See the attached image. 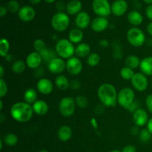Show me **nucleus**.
Instances as JSON below:
<instances>
[{"instance_id":"obj_41","label":"nucleus","mask_w":152,"mask_h":152,"mask_svg":"<svg viewBox=\"0 0 152 152\" xmlns=\"http://www.w3.org/2000/svg\"><path fill=\"white\" fill-rule=\"evenodd\" d=\"M81 87V83L78 80H73L70 82V88L73 90H79Z\"/></svg>"},{"instance_id":"obj_45","label":"nucleus","mask_w":152,"mask_h":152,"mask_svg":"<svg viewBox=\"0 0 152 152\" xmlns=\"http://www.w3.org/2000/svg\"><path fill=\"white\" fill-rule=\"evenodd\" d=\"M145 15L147 18L152 22V4H148V7L145 9Z\"/></svg>"},{"instance_id":"obj_21","label":"nucleus","mask_w":152,"mask_h":152,"mask_svg":"<svg viewBox=\"0 0 152 152\" xmlns=\"http://www.w3.org/2000/svg\"><path fill=\"white\" fill-rule=\"evenodd\" d=\"M127 19L129 24L134 27H137L143 22V16L138 10H134L129 12L127 16Z\"/></svg>"},{"instance_id":"obj_58","label":"nucleus","mask_w":152,"mask_h":152,"mask_svg":"<svg viewBox=\"0 0 152 152\" xmlns=\"http://www.w3.org/2000/svg\"><path fill=\"white\" fill-rule=\"evenodd\" d=\"M147 44H148V45L149 46V47H152V39H148V41H147Z\"/></svg>"},{"instance_id":"obj_31","label":"nucleus","mask_w":152,"mask_h":152,"mask_svg":"<svg viewBox=\"0 0 152 152\" xmlns=\"http://www.w3.org/2000/svg\"><path fill=\"white\" fill-rule=\"evenodd\" d=\"M10 42L6 38H1L0 39V55L2 57H5L10 50Z\"/></svg>"},{"instance_id":"obj_1","label":"nucleus","mask_w":152,"mask_h":152,"mask_svg":"<svg viewBox=\"0 0 152 152\" xmlns=\"http://www.w3.org/2000/svg\"><path fill=\"white\" fill-rule=\"evenodd\" d=\"M97 96L101 104L107 108L114 107L117 105L118 93L116 88L110 83H104L99 86Z\"/></svg>"},{"instance_id":"obj_27","label":"nucleus","mask_w":152,"mask_h":152,"mask_svg":"<svg viewBox=\"0 0 152 152\" xmlns=\"http://www.w3.org/2000/svg\"><path fill=\"white\" fill-rule=\"evenodd\" d=\"M37 97H38L37 91L33 88H28L24 93V102L30 105L31 104L33 105L37 100Z\"/></svg>"},{"instance_id":"obj_19","label":"nucleus","mask_w":152,"mask_h":152,"mask_svg":"<svg viewBox=\"0 0 152 152\" xmlns=\"http://www.w3.org/2000/svg\"><path fill=\"white\" fill-rule=\"evenodd\" d=\"M34 112L39 116L45 115L49 111V105L45 101L42 99H37L32 105Z\"/></svg>"},{"instance_id":"obj_10","label":"nucleus","mask_w":152,"mask_h":152,"mask_svg":"<svg viewBox=\"0 0 152 152\" xmlns=\"http://www.w3.org/2000/svg\"><path fill=\"white\" fill-rule=\"evenodd\" d=\"M83 65L80 59L77 56H72L66 61V70L71 75L77 76L82 72Z\"/></svg>"},{"instance_id":"obj_18","label":"nucleus","mask_w":152,"mask_h":152,"mask_svg":"<svg viewBox=\"0 0 152 152\" xmlns=\"http://www.w3.org/2000/svg\"><path fill=\"white\" fill-rule=\"evenodd\" d=\"M91 23V17L87 12L81 11L76 16L75 25L79 29H86Z\"/></svg>"},{"instance_id":"obj_44","label":"nucleus","mask_w":152,"mask_h":152,"mask_svg":"<svg viewBox=\"0 0 152 152\" xmlns=\"http://www.w3.org/2000/svg\"><path fill=\"white\" fill-rule=\"evenodd\" d=\"M122 152H137V148L133 145H128L123 148Z\"/></svg>"},{"instance_id":"obj_6","label":"nucleus","mask_w":152,"mask_h":152,"mask_svg":"<svg viewBox=\"0 0 152 152\" xmlns=\"http://www.w3.org/2000/svg\"><path fill=\"white\" fill-rule=\"evenodd\" d=\"M135 101V94L133 89L129 87L123 88L118 92L117 103L123 108L128 110L132 103Z\"/></svg>"},{"instance_id":"obj_40","label":"nucleus","mask_w":152,"mask_h":152,"mask_svg":"<svg viewBox=\"0 0 152 152\" xmlns=\"http://www.w3.org/2000/svg\"><path fill=\"white\" fill-rule=\"evenodd\" d=\"M8 91V87L4 79H0V97L3 98L6 96Z\"/></svg>"},{"instance_id":"obj_47","label":"nucleus","mask_w":152,"mask_h":152,"mask_svg":"<svg viewBox=\"0 0 152 152\" xmlns=\"http://www.w3.org/2000/svg\"><path fill=\"white\" fill-rule=\"evenodd\" d=\"M90 123L91 124V126L93 127V129H94V130H97L98 127H99V125H98V122L95 117H91Z\"/></svg>"},{"instance_id":"obj_38","label":"nucleus","mask_w":152,"mask_h":152,"mask_svg":"<svg viewBox=\"0 0 152 152\" xmlns=\"http://www.w3.org/2000/svg\"><path fill=\"white\" fill-rule=\"evenodd\" d=\"M76 105L80 108H86L88 105V100L87 98L83 95H79L75 98Z\"/></svg>"},{"instance_id":"obj_46","label":"nucleus","mask_w":152,"mask_h":152,"mask_svg":"<svg viewBox=\"0 0 152 152\" xmlns=\"http://www.w3.org/2000/svg\"><path fill=\"white\" fill-rule=\"evenodd\" d=\"M140 129H139V127L137 126H132V128H131L130 129V133L131 134L133 135V136H136V135L139 134H140Z\"/></svg>"},{"instance_id":"obj_16","label":"nucleus","mask_w":152,"mask_h":152,"mask_svg":"<svg viewBox=\"0 0 152 152\" xmlns=\"http://www.w3.org/2000/svg\"><path fill=\"white\" fill-rule=\"evenodd\" d=\"M37 91L43 95H48L53 90V84L50 80L48 78H41L37 84Z\"/></svg>"},{"instance_id":"obj_43","label":"nucleus","mask_w":152,"mask_h":152,"mask_svg":"<svg viewBox=\"0 0 152 152\" xmlns=\"http://www.w3.org/2000/svg\"><path fill=\"white\" fill-rule=\"evenodd\" d=\"M140 108V104L137 101L135 100L133 103L131 105V106L128 108V111L131 113H134V111H136L137 110Z\"/></svg>"},{"instance_id":"obj_36","label":"nucleus","mask_w":152,"mask_h":152,"mask_svg":"<svg viewBox=\"0 0 152 152\" xmlns=\"http://www.w3.org/2000/svg\"><path fill=\"white\" fill-rule=\"evenodd\" d=\"M151 134L148 132V130L147 129H142V130H140L139 134L140 140L142 142H144V143L148 142L151 140Z\"/></svg>"},{"instance_id":"obj_20","label":"nucleus","mask_w":152,"mask_h":152,"mask_svg":"<svg viewBox=\"0 0 152 152\" xmlns=\"http://www.w3.org/2000/svg\"><path fill=\"white\" fill-rule=\"evenodd\" d=\"M82 8H83V4L80 0H71L66 4L65 10L68 15L77 16L79 13L81 12Z\"/></svg>"},{"instance_id":"obj_32","label":"nucleus","mask_w":152,"mask_h":152,"mask_svg":"<svg viewBox=\"0 0 152 152\" xmlns=\"http://www.w3.org/2000/svg\"><path fill=\"white\" fill-rule=\"evenodd\" d=\"M18 137L13 133H9L3 138V142L8 146H14L18 142Z\"/></svg>"},{"instance_id":"obj_9","label":"nucleus","mask_w":152,"mask_h":152,"mask_svg":"<svg viewBox=\"0 0 152 152\" xmlns=\"http://www.w3.org/2000/svg\"><path fill=\"white\" fill-rule=\"evenodd\" d=\"M131 82H132V87L137 91H145L148 87V78L146 75L142 74V72L135 73Z\"/></svg>"},{"instance_id":"obj_25","label":"nucleus","mask_w":152,"mask_h":152,"mask_svg":"<svg viewBox=\"0 0 152 152\" xmlns=\"http://www.w3.org/2000/svg\"><path fill=\"white\" fill-rule=\"evenodd\" d=\"M75 54L79 58L88 57L91 54V47L88 44L81 42L75 48Z\"/></svg>"},{"instance_id":"obj_5","label":"nucleus","mask_w":152,"mask_h":152,"mask_svg":"<svg viewBox=\"0 0 152 152\" xmlns=\"http://www.w3.org/2000/svg\"><path fill=\"white\" fill-rule=\"evenodd\" d=\"M127 40L133 47H141L145 42V35L143 31L137 27H133L128 31Z\"/></svg>"},{"instance_id":"obj_37","label":"nucleus","mask_w":152,"mask_h":152,"mask_svg":"<svg viewBox=\"0 0 152 152\" xmlns=\"http://www.w3.org/2000/svg\"><path fill=\"white\" fill-rule=\"evenodd\" d=\"M33 46H34L35 51L38 52V53H40V52H42L46 48L45 42L42 39H37L34 40V43H33Z\"/></svg>"},{"instance_id":"obj_13","label":"nucleus","mask_w":152,"mask_h":152,"mask_svg":"<svg viewBox=\"0 0 152 152\" xmlns=\"http://www.w3.org/2000/svg\"><path fill=\"white\" fill-rule=\"evenodd\" d=\"M109 22L106 17L97 16L92 20L91 23V28L94 32L101 33L109 28Z\"/></svg>"},{"instance_id":"obj_59","label":"nucleus","mask_w":152,"mask_h":152,"mask_svg":"<svg viewBox=\"0 0 152 152\" xmlns=\"http://www.w3.org/2000/svg\"><path fill=\"white\" fill-rule=\"evenodd\" d=\"M3 107H4V105H3V101L1 99V100H0V110H1V111H2Z\"/></svg>"},{"instance_id":"obj_8","label":"nucleus","mask_w":152,"mask_h":152,"mask_svg":"<svg viewBox=\"0 0 152 152\" xmlns=\"http://www.w3.org/2000/svg\"><path fill=\"white\" fill-rule=\"evenodd\" d=\"M92 9L97 16L107 17L111 13V4L108 0H93Z\"/></svg>"},{"instance_id":"obj_56","label":"nucleus","mask_w":152,"mask_h":152,"mask_svg":"<svg viewBox=\"0 0 152 152\" xmlns=\"http://www.w3.org/2000/svg\"><path fill=\"white\" fill-rule=\"evenodd\" d=\"M4 120V115L3 114H0V123H3Z\"/></svg>"},{"instance_id":"obj_60","label":"nucleus","mask_w":152,"mask_h":152,"mask_svg":"<svg viewBox=\"0 0 152 152\" xmlns=\"http://www.w3.org/2000/svg\"><path fill=\"white\" fill-rule=\"evenodd\" d=\"M143 1L146 3V4H152V0H143Z\"/></svg>"},{"instance_id":"obj_39","label":"nucleus","mask_w":152,"mask_h":152,"mask_svg":"<svg viewBox=\"0 0 152 152\" xmlns=\"http://www.w3.org/2000/svg\"><path fill=\"white\" fill-rule=\"evenodd\" d=\"M7 10L10 11V13H16V12H19V10H20L19 2L16 0L9 1L7 4Z\"/></svg>"},{"instance_id":"obj_33","label":"nucleus","mask_w":152,"mask_h":152,"mask_svg":"<svg viewBox=\"0 0 152 152\" xmlns=\"http://www.w3.org/2000/svg\"><path fill=\"white\" fill-rule=\"evenodd\" d=\"M134 74L135 73L134 72L133 69L126 66L123 67L120 71V77L125 80H132Z\"/></svg>"},{"instance_id":"obj_12","label":"nucleus","mask_w":152,"mask_h":152,"mask_svg":"<svg viewBox=\"0 0 152 152\" xmlns=\"http://www.w3.org/2000/svg\"><path fill=\"white\" fill-rule=\"evenodd\" d=\"M43 62L42 57L41 54L37 51H33L30 53L27 56L25 62H26L27 67H28L31 69H37L42 65V62Z\"/></svg>"},{"instance_id":"obj_4","label":"nucleus","mask_w":152,"mask_h":152,"mask_svg":"<svg viewBox=\"0 0 152 152\" xmlns=\"http://www.w3.org/2000/svg\"><path fill=\"white\" fill-rule=\"evenodd\" d=\"M51 27L57 32H63L70 25V18L68 13L64 12H57L55 13L50 20Z\"/></svg>"},{"instance_id":"obj_62","label":"nucleus","mask_w":152,"mask_h":152,"mask_svg":"<svg viewBox=\"0 0 152 152\" xmlns=\"http://www.w3.org/2000/svg\"><path fill=\"white\" fill-rule=\"evenodd\" d=\"M110 152H122V151H120V150L115 149V150H113V151H110Z\"/></svg>"},{"instance_id":"obj_26","label":"nucleus","mask_w":152,"mask_h":152,"mask_svg":"<svg viewBox=\"0 0 152 152\" xmlns=\"http://www.w3.org/2000/svg\"><path fill=\"white\" fill-rule=\"evenodd\" d=\"M55 86L61 91H66L70 87V81L65 76L58 75L55 79Z\"/></svg>"},{"instance_id":"obj_23","label":"nucleus","mask_w":152,"mask_h":152,"mask_svg":"<svg viewBox=\"0 0 152 152\" xmlns=\"http://www.w3.org/2000/svg\"><path fill=\"white\" fill-rule=\"evenodd\" d=\"M72 129L68 126H62L58 129L57 137L62 142H67L72 137Z\"/></svg>"},{"instance_id":"obj_64","label":"nucleus","mask_w":152,"mask_h":152,"mask_svg":"<svg viewBox=\"0 0 152 152\" xmlns=\"http://www.w3.org/2000/svg\"><path fill=\"white\" fill-rule=\"evenodd\" d=\"M151 84H152V78H151Z\"/></svg>"},{"instance_id":"obj_63","label":"nucleus","mask_w":152,"mask_h":152,"mask_svg":"<svg viewBox=\"0 0 152 152\" xmlns=\"http://www.w3.org/2000/svg\"><path fill=\"white\" fill-rule=\"evenodd\" d=\"M39 152H49L48 151H47V150H41V151H39Z\"/></svg>"},{"instance_id":"obj_11","label":"nucleus","mask_w":152,"mask_h":152,"mask_svg":"<svg viewBox=\"0 0 152 152\" xmlns=\"http://www.w3.org/2000/svg\"><path fill=\"white\" fill-rule=\"evenodd\" d=\"M65 69H66V62L65 59L59 56L54 58L48 63V70L51 74L60 75Z\"/></svg>"},{"instance_id":"obj_3","label":"nucleus","mask_w":152,"mask_h":152,"mask_svg":"<svg viewBox=\"0 0 152 152\" xmlns=\"http://www.w3.org/2000/svg\"><path fill=\"white\" fill-rule=\"evenodd\" d=\"M74 44L68 39H60L58 40L55 45V50L59 57L63 59H68L75 53Z\"/></svg>"},{"instance_id":"obj_17","label":"nucleus","mask_w":152,"mask_h":152,"mask_svg":"<svg viewBox=\"0 0 152 152\" xmlns=\"http://www.w3.org/2000/svg\"><path fill=\"white\" fill-rule=\"evenodd\" d=\"M128 7L126 0H115L111 4V13L115 16H122L126 13Z\"/></svg>"},{"instance_id":"obj_29","label":"nucleus","mask_w":152,"mask_h":152,"mask_svg":"<svg viewBox=\"0 0 152 152\" xmlns=\"http://www.w3.org/2000/svg\"><path fill=\"white\" fill-rule=\"evenodd\" d=\"M42 57L43 61L46 63H48L49 62L53 59L54 58L57 57V54L56 53V50L50 48H45L44 50L40 52Z\"/></svg>"},{"instance_id":"obj_34","label":"nucleus","mask_w":152,"mask_h":152,"mask_svg":"<svg viewBox=\"0 0 152 152\" xmlns=\"http://www.w3.org/2000/svg\"><path fill=\"white\" fill-rule=\"evenodd\" d=\"M100 56L97 53H91L87 57V64L91 67H96L100 62Z\"/></svg>"},{"instance_id":"obj_49","label":"nucleus","mask_w":152,"mask_h":152,"mask_svg":"<svg viewBox=\"0 0 152 152\" xmlns=\"http://www.w3.org/2000/svg\"><path fill=\"white\" fill-rule=\"evenodd\" d=\"M99 45L100 47L103 48H105L108 47L109 45V42L107 39H101L100 41L99 42Z\"/></svg>"},{"instance_id":"obj_53","label":"nucleus","mask_w":152,"mask_h":152,"mask_svg":"<svg viewBox=\"0 0 152 152\" xmlns=\"http://www.w3.org/2000/svg\"><path fill=\"white\" fill-rule=\"evenodd\" d=\"M147 32L148 33L150 36L152 37V22H150L148 25V26H147Z\"/></svg>"},{"instance_id":"obj_15","label":"nucleus","mask_w":152,"mask_h":152,"mask_svg":"<svg viewBox=\"0 0 152 152\" xmlns=\"http://www.w3.org/2000/svg\"><path fill=\"white\" fill-rule=\"evenodd\" d=\"M19 19L24 22H29L32 21L36 16V10L31 6L25 5L20 8L18 12Z\"/></svg>"},{"instance_id":"obj_55","label":"nucleus","mask_w":152,"mask_h":152,"mask_svg":"<svg viewBox=\"0 0 152 152\" xmlns=\"http://www.w3.org/2000/svg\"><path fill=\"white\" fill-rule=\"evenodd\" d=\"M41 1H42V0H29L30 2H31V4H39V3Z\"/></svg>"},{"instance_id":"obj_57","label":"nucleus","mask_w":152,"mask_h":152,"mask_svg":"<svg viewBox=\"0 0 152 152\" xmlns=\"http://www.w3.org/2000/svg\"><path fill=\"white\" fill-rule=\"evenodd\" d=\"M45 1L46 3H48V4H52V3L54 2L56 0H44Z\"/></svg>"},{"instance_id":"obj_22","label":"nucleus","mask_w":152,"mask_h":152,"mask_svg":"<svg viewBox=\"0 0 152 152\" xmlns=\"http://www.w3.org/2000/svg\"><path fill=\"white\" fill-rule=\"evenodd\" d=\"M140 69L146 76H152V56H146L140 61Z\"/></svg>"},{"instance_id":"obj_7","label":"nucleus","mask_w":152,"mask_h":152,"mask_svg":"<svg viewBox=\"0 0 152 152\" xmlns=\"http://www.w3.org/2000/svg\"><path fill=\"white\" fill-rule=\"evenodd\" d=\"M76 106L75 99L71 96H65L59 101V111L62 117H70L75 112Z\"/></svg>"},{"instance_id":"obj_54","label":"nucleus","mask_w":152,"mask_h":152,"mask_svg":"<svg viewBox=\"0 0 152 152\" xmlns=\"http://www.w3.org/2000/svg\"><path fill=\"white\" fill-rule=\"evenodd\" d=\"M4 74V69L3 65H0V79H2Z\"/></svg>"},{"instance_id":"obj_50","label":"nucleus","mask_w":152,"mask_h":152,"mask_svg":"<svg viewBox=\"0 0 152 152\" xmlns=\"http://www.w3.org/2000/svg\"><path fill=\"white\" fill-rule=\"evenodd\" d=\"M56 8H57L58 12H63L62 10L65 8H66V6L65 7V5L63 4L62 1H59V2L56 4Z\"/></svg>"},{"instance_id":"obj_51","label":"nucleus","mask_w":152,"mask_h":152,"mask_svg":"<svg viewBox=\"0 0 152 152\" xmlns=\"http://www.w3.org/2000/svg\"><path fill=\"white\" fill-rule=\"evenodd\" d=\"M7 13V8L4 6H1L0 7V16L1 17H4Z\"/></svg>"},{"instance_id":"obj_48","label":"nucleus","mask_w":152,"mask_h":152,"mask_svg":"<svg viewBox=\"0 0 152 152\" xmlns=\"http://www.w3.org/2000/svg\"><path fill=\"white\" fill-rule=\"evenodd\" d=\"M105 107L102 104H101V105H98L95 108V112L96 113V114H102V113L104 112V111H105Z\"/></svg>"},{"instance_id":"obj_30","label":"nucleus","mask_w":152,"mask_h":152,"mask_svg":"<svg viewBox=\"0 0 152 152\" xmlns=\"http://www.w3.org/2000/svg\"><path fill=\"white\" fill-rule=\"evenodd\" d=\"M26 67V62H24L23 60H21V59H18V60H16L15 62H13L11 66V70L14 74H22V73H23L25 71Z\"/></svg>"},{"instance_id":"obj_61","label":"nucleus","mask_w":152,"mask_h":152,"mask_svg":"<svg viewBox=\"0 0 152 152\" xmlns=\"http://www.w3.org/2000/svg\"><path fill=\"white\" fill-rule=\"evenodd\" d=\"M3 140H0V149H2L3 148Z\"/></svg>"},{"instance_id":"obj_52","label":"nucleus","mask_w":152,"mask_h":152,"mask_svg":"<svg viewBox=\"0 0 152 152\" xmlns=\"http://www.w3.org/2000/svg\"><path fill=\"white\" fill-rule=\"evenodd\" d=\"M146 126H147L146 129H148V132H149L150 133H151L152 134V117H151V118L149 119V120H148V123H147Z\"/></svg>"},{"instance_id":"obj_2","label":"nucleus","mask_w":152,"mask_h":152,"mask_svg":"<svg viewBox=\"0 0 152 152\" xmlns=\"http://www.w3.org/2000/svg\"><path fill=\"white\" fill-rule=\"evenodd\" d=\"M32 105L25 102H18L13 104L10 110L12 118L19 123H27L34 114Z\"/></svg>"},{"instance_id":"obj_24","label":"nucleus","mask_w":152,"mask_h":152,"mask_svg":"<svg viewBox=\"0 0 152 152\" xmlns=\"http://www.w3.org/2000/svg\"><path fill=\"white\" fill-rule=\"evenodd\" d=\"M83 38H84V33L83 30L79 28H74L71 30L68 34V39L73 44H80L82 42Z\"/></svg>"},{"instance_id":"obj_28","label":"nucleus","mask_w":152,"mask_h":152,"mask_svg":"<svg viewBox=\"0 0 152 152\" xmlns=\"http://www.w3.org/2000/svg\"><path fill=\"white\" fill-rule=\"evenodd\" d=\"M140 59L136 55H130L127 56L125 59V66L129 67L132 69H135L140 67Z\"/></svg>"},{"instance_id":"obj_42","label":"nucleus","mask_w":152,"mask_h":152,"mask_svg":"<svg viewBox=\"0 0 152 152\" xmlns=\"http://www.w3.org/2000/svg\"><path fill=\"white\" fill-rule=\"evenodd\" d=\"M145 105H146L148 111L152 114V94L147 96L145 99Z\"/></svg>"},{"instance_id":"obj_35","label":"nucleus","mask_w":152,"mask_h":152,"mask_svg":"<svg viewBox=\"0 0 152 152\" xmlns=\"http://www.w3.org/2000/svg\"><path fill=\"white\" fill-rule=\"evenodd\" d=\"M112 48L114 49V53H113V56L115 59H121L123 56V50H122L121 45L118 41L114 42V44L112 45Z\"/></svg>"},{"instance_id":"obj_14","label":"nucleus","mask_w":152,"mask_h":152,"mask_svg":"<svg viewBox=\"0 0 152 152\" xmlns=\"http://www.w3.org/2000/svg\"><path fill=\"white\" fill-rule=\"evenodd\" d=\"M148 112L143 108H140L137 110L133 113V121L135 126L138 127H142L148 123Z\"/></svg>"}]
</instances>
